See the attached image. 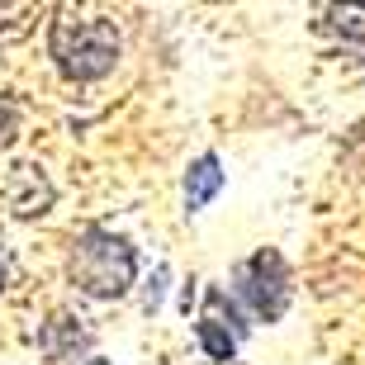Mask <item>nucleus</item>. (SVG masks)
Returning <instances> with one entry per match:
<instances>
[{"label":"nucleus","mask_w":365,"mask_h":365,"mask_svg":"<svg viewBox=\"0 0 365 365\" xmlns=\"http://www.w3.org/2000/svg\"><path fill=\"white\" fill-rule=\"evenodd\" d=\"M119 29L105 14H71L62 10L48 29V53L67 81H105L119 67Z\"/></svg>","instance_id":"1"},{"label":"nucleus","mask_w":365,"mask_h":365,"mask_svg":"<svg viewBox=\"0 0 365 365\" xmlns=\"http://www.w3.org/2000/svg\"><path fill=\"white\" fill-rule=\"evenodd\" d=\"M218 190H223V162H218L214 152H204V157H195L190 171H185V209H190V214H200Z\"/></svg>","instance_id":"5"},{"label":"nucleus","mask_w":365,"mask_h":365,"mask_svg":"<svg viewBox=\"0 0 365 365\" xmlns=\"http://www.w3.org/2000/svg\"><path fill=\"white\" fill-rule=\"evenodd\" d=\"M91 365H109V361H91Z\"/></svg>","instance_id":"7"},{"label":"nucleus","mask_w":365,"mask_h":365,"mask_svg":"<svg viewBox=\"0 0 365 365\" xmlns=\"http://www.w3.org/2000/svg\"><path fill=\"white\" fill-rule=\"evenodd\" d=\"M5 275H10V257H5V247H0V289H5Z\"/></svg>","instance_id":"6"},{"label":"nucleus","mask_w":365,"mask_h":365,"mask_svg":"<svg viewBox=\"0 0 365 365\" xmlns=\"http://www.w3.org/2000/svg\"><path fill=\"white\" fill-rule=\"evenodd\" d=\"M71 284L91 299H119L138 280V252L109 228H86L71 247Z\"/></svg>","instance_id":"2"},{"label":"nucleus","mask_w":365,"mask_h":365,"mask_svg":"<svg viewBox=\"0 0 365 365\" xmlns=\"http://www.w3.org/2000/svg\"><path fill=\"white\" fill-rule=\"evenodd\" d=\"M247 313L237 309V299L228 294V289H204V318L200 327H195V337H200L204 356L209 361H232L237 356V337H247Z\"/></svg>","instance_id":"4"},{"label":"nucleus","mask_w":365,"mask_h":365,"mask_svg":"<svg viewBox=\"0 0 365 365\" xmlns=\"http://www.w3.org/2000/svg\"><path fill=\"white\" fill-rule=\"evenodd\" d=\"M232 299L247 313V323H280L289 299H294V280H289V261L275 247H261L247 261L232 266Z\"/></svg>","instance_id":"3"}]
</instances>
